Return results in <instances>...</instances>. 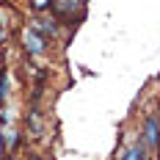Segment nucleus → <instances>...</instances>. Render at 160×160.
I'll use <instances>...</instances> for the list:
<instances>
[{
  "label": "nucleus",
  "mask_w": 160,
  "mask_h": 160,
  "mask_svg": "<svg viewBox=\"0 0 160 160\" xmlns=\"http://www.w3.org/2000/svg\"><path fill=\"white\" fill-rule=\"evenodd\" d=\"M28 124H31V135L33 138H42V116H39V108L33 105V111L28 113Z\"/></svg>",
  "instance_id": "39448f33"
},
{
  "label": "nucleus",
  "mask_w": 160,
  "mask_h": 160,
  "mask_svg": "<svg viewBox=\"0 0 160 160\" xmlns=\"http://www.w3.org/2000/svg\"><path fill=\"white\" fill-rule=\"evenodd\" d=\"M33 11H47L50 6H52V0H31Z\"/></svg>",
  "instance_id": "1a4fd4ad"
},
{
  "label": "nucleus",
  "mask_w": 160,
  "mask_h": 160,
  "mask_svg": "<svg viewBox=\"0 0 160 160\" xmlns=\"http://www.w3.org/2000/svg\"><path fill=\"white\" fill-rule=\"evenodd\" d=\"M3 42H6V31H3V25H0V50H3Z\"/></svg>",
  "instance_id": "9b49d317"
},
{
  "label": "nucleus",
  "mask_w": 160,
  "mask_h": 160,
  "mask_svg": "<svg viewBox=\"0 0 160 160\" xmlns=\"http://www.w3.org/2000/svg\"><path fill=\"white\" fill-rule=\"evenodd\" d=\"M122 160H144V144H135V146H130L127 152L122 155Z\"/></svg>",
  "instance_id": "423d86ee"
},
{
  "label": "nucleus",
  "mask_w": 160,
  "mask_h": 160,
  "mask_svg": "<svg viewBox=\"0 0 160 160\" xmlns=\"http://www.w3.org/2000/svg\"><path fill=\"white\" fill-rule=\"evenodd\" d=\"M31 28H36V31L42 33L44 39H52V36H58V25H55V19H33Z\"/></svg>",
  "instance_id": "20e7f679"
},
{
  "label": "nucleus",
  "mask_w": 160,
  "mask_h": 160,
  "mask_svg": "<svg viewBox=\"0 0 160 160\" xmlns=\"http://www.w3.org/2000/svg\"><path fill=\"white\" fill-rule=\"evenodd\" d=\"M44 50H47V39L36 31V28H28L25 31V52L28 55H42Z\"/></svg>",
  "instance_id": "f03ea898"
},
{
  "label": "nucleus",
  "mask_w": 160,
  "mask_h": 160,
  "mask_svg": "<svg viewBox=\"0 0 160 160\" xmlns=\"http://www.w3.org/2000/svg\"><path fill=\"white\" fill-rule=\"evenodd\" d=\"M144 144L149 146L152 152L160 149V119L158 116H146V122H144Z\"/></svg>",
  "instance_id": "f257e3e1"
},
{
  "label": "nucleus",
  "mask_w": 160,
  "mask_h": 160,
  "mask_svg": "<svg viewBox=\"0 0 160 160\" xmlns=\"http://www.w3.org/2000/svg\"><path fill=\"white\" fill-rule=\"evenodd\" d=\"M6 97H8V75L6 69H0V105L6 102Z\"/></svg>",
  "instance_id": "0eeeda50"
},
{
  "label": "nucleus",
  "mask_w": 160,
  "mask_h": 160,
  "mask_svg": "<svg viewBox=\"0 0 160 160\" xmlns=\"http://www.w3.org/2000/svg\"><path fill=\"white\" fill-rule=\"evenodd\" d=\"M6 155V138H3V132H0V158Z\"/></svg>",
  "instance_id": "9d476101"
},
{
  "label": "nucleus",
  "mask_w": 160,
  "mask_h": 160,
  "mask_svg": "<svg viewBox=\"0 0 160 160\" xmlns=\"http://www.w3.org/2000/svg\"><path fill=\"white\" fill-rule=\"evenodd\" d=\"M50 8L58 19H72V14H78L83 8V0H52Z\"/></svg>",
  "instance_id": "7ed1b4c3"
},
{
  "label": "nucleus",
  "mask_w": 160,
  "mask_h": 160,
  "mask_svg": "<svg viewBox=\"0 0 160 160\" xmlns=\"http://www.w3.org/2000/svg\"><path fill=\"white\" fill-rule=\"evenodd\" d=\"M3 138H6V146H11V149H14V146L19 144V132H14V130L3 132Z\"/></svg>",
  "instance_id": "6e6552de"
}]
</instances>
